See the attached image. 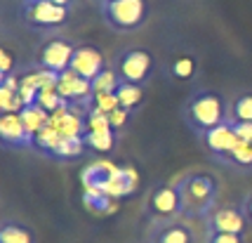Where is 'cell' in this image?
<instances>
[{"label": "cell", "instance_id": "cell-1", "mask_svg": "<svg viewBox=\"0 0 252 243\" xmlns=\"http://www.w3.org/2000/svg\"><path fill=\"white\" fill-rule=\"evenodd\" d=\"M175 189L179 194L182 220H208L217 210L220 201V182L205 170H191L177 177Z\"/></svg>", "mask_w": 252, "mask_h": 243}, {"label": "cell", "instance_id": "cell-2", "mask_svg": "<svg viewBox=\"0 0 252 243\" xmlns=\"http://www.w3.org/2000/svg\"><path fill=\"white\" fill-rule=\"evenodd\" d=\"M182 118L196 135L229 121V102L215 90H196L182 104Z\"/></svg>", "mask_w": 252, "mask_h": 243}, {"label": "cell", "instance_id": "cell-3", "mask_svg": "<svg viewBox=\"0 0 252 243\" xmlns=\"http://www.w3.org/2000/svg\"><path fill=\"white\" fill-rule=\"evenodd\" d=\"M99 12H101V19L106 22V26L111 31H116V34H134V31H139L146 24V17H149L146 0L99 2Z\"/></svg>", "mask_w": 252, "mask_h": 243}, {"label": "cell", "instance_id": "cell-4", "mask_svg": "<svg viewBox=\"0 0 252 243\" xmlns=\"http://www.w3.org/2000/svg\"><path fill=\"white\" fill-rule=\"evenodd\" d=\"M24 19L35 31H57L66 26L71 17V7H62L52 0H24Z\"/></svg>", "mask_w": 252, "mask_h": 243}, {"label": "cell", "instance_id": "cell-5", "mask_svg": "<svg viewBox=\"0 0 252 243\" xmlns=\"http://www.w3.org/2000/svg\"><path fill=\"white\" fill-rule=\"evenodd\" d=\"M113 69L121 80L125 83H137V85H146L149 78L154 73V55L144 47H130L116 57Z\"/></svg>", "mask_w": 252, "mask_h": 243}, {"label": "cell", "instance_id": "cell-6", "mask_svg": "<svg viewBox=\"0 0 252 243\" xmlns=\"http://www.w3.org/2000/svg\"><path fill=\"white\" fill-rule=\"evenodd\" d=\"M73 52H76V45L68 43L66 38H50L35 52L33 69H40V71H50V73L62 76V73H66L71 69Z\"/></svg>", "mask_w": 252, "mask_h": 243}, {"label": "cell", "instance_id": "cell-7", "mask_svg": "<svg viewBox=\"0 0 252 243\" xmlns=\"http://www.w3.org/2000/svg\"><path fill=\"white\" fill-rule=\"evenodd\" d=\"M146 215L151 224H165V222L182 220V206L175 184H158L146 199Z\"/></svg>", "mask_w": 252, "mask_h": 243}, {"label": "cell", "instance_id": "cell-8", "mask_svg": "<svg viewBox=\"0 0 252 243\" xmlns=\"http://www.w3.org/2000/svg\"><path fill=\"white\" fill-rule=\"evenodd\" d=\"M198 142L208 151L210 158L217 161L221 166V161L233 151V146L241 142V139H238V135L233 130V125L226 121V123H221V125H217V128H212V130H208V133L198 135Z\"/></svg>", "mask_w": 252, "mask_h": 243}, {"label": "cell", "instance_id": "cell-9", "mask_svg": "<svg viewBox=\"0 0 252 243\" xmlns=\"http://www.w3.org/2000/svg\"><path fill=\"white\" fill-rule=\"evenodd\" d=\"M0 142L5 149H14V151L35 149V139L26 130L19 113H2L0 116Z\"/></svg>", "mask_w": 252, "mask_h": 243}, {"label": "cell", "instance_id": "cell-10", "mask_svg": "<svg viewBox=\"0 0 252 243\" xmlns=\"http://www.w3.org/2000/svg\"><path fill=\"white\" fill-rule=\"evenodd\" d=\"M248 224H250V222H248V217H245L243 206H221V208H217L208 220H205L208 232L241 234V236H245Z\"/></svg>", "mask_w": 252, "mask_h": 243}, {"label": "cell", "instance_id": "cell-11", "mask_svg": "<svg viewBox=\"0 0 252 243\" xmlns=\"http://www.w3.org/2000/svg\"><path fill=\"white\" fill-rule=\"evenodd\" d=\"M57 90H59V95L64 97L71 106H88L92 97H94V92H92V83L85 80V78H80L78 73H73L71 69L59 76L57 80Z\"/></svg>", "mask_w": 252, "mask_h": 243}, {"label": "cell", "instance_id": "cell-12", "mask_svg": "<svg viewBox=\"0 0 252 243\" xmlns=\"http://www.w3.org/2000/svg\"><path fill=\"white\" fill-rule=\"evenodd\" d=\"M106 69V62H104V55L99 52L97 47L92 45H76V52H73V59H71V71L78 73L85 80H94V78Z\"/></svg>", "mask_w": 252, "mask_h": 243}, {"label": "cell", "instance_id": "cell-13", "mask_svg": "<svg viewBox=\"0 0 252 243\" xmlns=\"http://www.w3.org/2000/svg\"><path fill=\"white\" fill-rule=\"evenodd\" d=\"M149 243H193V229L184 220L154 224L149 234Z\"/></svg>", "mask_w": 252, "mask_h": 243}, {"label": "cell", "instance_id": "cell-14", "mask_svg": "<svg viewBox=\"0 0 252 243\" xmlns=\"http://www.w3.org/2000/svg\"><path fill=\"white\" fill-rule=\"evenodd\" d=\"M144 95H146V85H137V83H125L121 80L116 88V97L125 111H130L132 116L137 113V109L144 104Z\"/></svg>", "mask_w": 252, "mask_h": 243}, {"label": "cell", "instance_id": "cell-15", "mask_svg": "<svg viewBox=\"0 0 252 243\" xmlns=\"http://www.w3.org/2000/svg\"><path fill=\"white\" fill-rule=\"evenodd\" d=\"M19 116H22L26 130L33 135V139H35V135L40 133V130H45V128L50 125V118H52V113L45 111L38 102H35V104H26V106L19 111Z\"/></svg>", "mask_w": 252, "mask_h": 243}, {"label": "cell", "instance_id": "cell-16", "mask_svg": "<svg viewBox=\"0 0 252 243\" xmlns=\"http://www.w3.org/2000/svg\"><path fill=\"white\" fill-rule=\"evenodd\" d=\"M229 121L231 123H252V90L238 92L229 100Z\"/></svg>", "mask_w": 252, "mask_h": 243}, {"label": "cell", "instance_id": "cell-17", "mask_svg": "<svg viewBox=\"0 0 252 243\" xmlns=\"http://www.w3.org/2000/svg\"><path fill=\"white\" fill-rule=\"evenodd\" d=\"M85 146L90 151H97V154H109L116 149V130H88L85 133Z\"/></svg>", "mask_w": 252, "mask_h": 243}, {"label": "cell", "instance_id": "cell-18", "mask_svg": "<svg viewBox=\"0 0 252 243\" xmlns=\"http://www.w3.org/2000/svg\"><path fill=\"white\" fill-rule=\"evenodd\" d=\"M0 243H35L33 232L14 220L0 222Z\"/></svg>", "mask_w": 252, "mask_h": 243}, {"label": "cell", "instance_id": "cell-19", "mask_svg": "<svg viewBox=\"0 0 252 243\" xmlns=\"http://www.w3.org/2000/svg\"><path fill=\"white\" fill-rule=\"evenodd\" d=\"M85 151H88V146H85L83 137H62L50 156L59 158V161H73V158H80Z\"/></svg>", "mask_w": 252, "mask_h": 243}, {"label": "cell", "instance_id": "cell-20", "mask_svg": "<svg viewBox=\"0 0 252 243\" xmlns=\"http://www.w3.org/2000/svg\"><path fill=\"white\" fill-rule=\"evenodd\" d=\"M221 166L233 168V170H245V173L252 170V144L241 139V142L233 146V151L221 161Z\"/></svg>", "mask_w": 252, "mask_h": 243}, {"label": "cell", "instance_id": "cell-21", "mask_svg": "<svg viewBox=\"0 0 252 243\" xmlns=\"http://www.w3.org/2000/svg\"><path fill=\"white\" fill-rule=\"evenodd\" d=\"M196 57L184 52V55H179L172 59V64H170V76L175 78V80H191L193 73H196Z\"/></svg>", "mask_w": 252, "mask_h": 243}, {"label": "cell", "instance_id": "cell-22", "mask_svg": "<svg viewBox=\"0 0 252 243\" xmlns=\"http://www.w3.org/2000/svg\"><path fill=\"white\" fill-rule=\"evenodd\" d=\"M118 83H121V78H118V73H116V69L106 67L97 78H94V80H92V92H94V95H109V92H116Z\"/></svg>", "mask_w": 252, "mask_h": 243}, {"label": "cell", "instance_id": "cell-23", "mask_svg": "<svg viewBox=\"0 0 252 243\" xmlns=\"http://www.w3.org/2000/svg\"><path fill=\"white\" fill-rule=\"evenodd\" d=\"M14 76V55L10 47H0V78Z\"/></svg>", "mask_w": 252, "mask_h": 243}, {"label": "cell", "instance_id": "cell-24", "mask_svg": "<svg viewBox=\"0 0 252 243\" xmlns=\"http://www.w3.org/2000/svg\"><path fill=\"white\" fill-rule=\"evenodd\" d=\"M205 243H245V236L241 234H220V232H208Z\"/></svg>", "mask_w": 252, "mask_h": 243}, {"label": "cell", "instance_id": "cell-25", "mask_svg": "<svg viewBox=\"0 0 252 243\" xmlns=\"http://www.w3.org/2000/svg\"><path fill=\"white\" fill-rule=\"evenodd\" d=\"M231 125H233V130H236V135H238V139L252 144V123H231Z\"/></svg>", "mask_w": 252, "mask_h": 243}, {"label": "cell", "instance_id": "cell-26", "mask_svg": "<svg viewBox=\"0 0 252 243\" xmlns=\"http://www.w3.org/2000/svg\"><path fill=\"white\" fill-rule=\"evenodd\" d=\"M241 206H243V210H245V217H248V222L252 224V191L245 196V201H243Z\"/></svg>", "mask_w": 252, "mask_h": 243}, {"label": "cell", "instance_id": "cell-27", "mask_svg": "<svg viewBox=\"0 0 252 243\" xmlns=\"http://www.w3.org/2000/svg\"><path fill=\"white\" fill-rule=\"evenodd\" d=\"M52 2L62 5V7H71V2H73V0H52Z\"/></svg>", "mask_w": 252, "mask_h": 243}, {"label": "cell", "instance_id": "cell-28", "mask_svg": "<svg viewBox=\"0 0 252 243\" xmlns=\"http://www.w3.org/2000/svg\"><path fill=\"white\" fill-rule=\"evenodd\" d=\"M99 2H111V0H99Z\"/></svg>", "mask_w": 252, "mask_h": 243}]
</instances>
